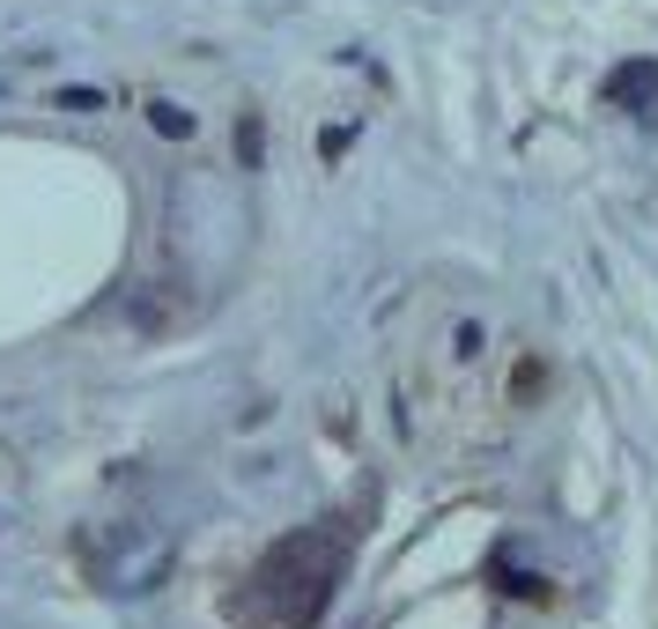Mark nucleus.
I'll return each instance as SVG.
<instances>
[{"label":"nucleus","instance_id":"nucleus-2","mask_svg":"<svg viewBox=\"0 0 658 629\" xmlns=\"http://www.w3.org/2000/svg\"><path fill=\"white\" fill-rule=\"evenodd\" d=\"M156 126H164V133H185V126H193V119H185L178 104H156Z\"/></svg>","mask_w":658,"mask_h":629},{"label":"nucleus","instance_id":"nucleus-1","mask_svg":"<svg viewBox=\"0 0 658 629\" xmlns=\"http://www.w3.org/2000/svg\"><path fill=\"white\" fill-rule=\"evenodd\" d=\"M296 555H319V563H340V548H333V534H296V548H274V563H267V570H288ZM326 578H333V570H319V578L304 586V570H296V600H288V615H296V622H311V615L326 607Z\"/></svg>","mask_w":658,"mask_h":629}]
</instances>
